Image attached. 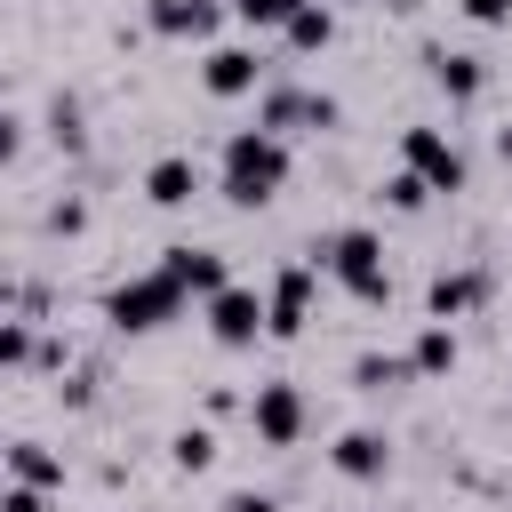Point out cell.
<instances>
[{
	"label": "cell",
	"mask_w": 512,
	"mask_h": 512,
	"mask_svg": "<svg viewBox=\"0 0 512 512\" xmlns=\"http://www.w3.org/2000/svg\"><path fill=\"white\" fill-rule=\"evenodd\" d=\"M16 152H24V120H16V112H0V168H8Z\"/></svg>",
	"instance_id": "obj_29"
},
{
	"label": "cell",
	"mask_w": 512,
	"mask_h": 512,
	"mask_svg": "<svg viewBox=\"0 0 512 512\" xmlns=\"http://www.w3.org/2000/svg\"><path fill=\"white\" fill-rule=\"evenodd\" d=\"M408 368H416V376H448V368H456V328H448V320H424L416 344H408Z\"/></svg>",
	"instance_id": "obj_17"
},
{
	"label": "cell",
	"mask_w": 512,
	"mask_h": 512,
	"mask_svg": "<svg viewBox=\"0 0 512 512\" xmlns=\"http://www.w3.org/2000/svg\"><path fill=\"white\" fill-rule=\"evenodd\" d=\"M48 136H56L64 152H88V120H80V104H72V96H56V104H48Z\"/></svg>",
	"instance_id": "obj_21"
},
{
	"label": "cell",
	"mask_w": 512,
	"mask_h": 512,
	"mask_svg": "<svg viewBox=\"0 0 512 512\" xmlns=\"http://www.w3.org/2000/svg\"><path fill=\"white\" fill-rule=\"evenodd\" d=\"M408 376H416V368H408L400 352H360V360H352V384H360V392H384V384H408Z\"/></svg>",
	"instance_id": "obj_19"
},
{
	"label": "cell",
	"mask_w": 512,
	"mask_h": 512,
	"mask_svg": "<svg viewBox=\"0 0 512 512\" xmlns=\"http://www.w3.org/2000/svg\"><path fill=\"white\" fill-rule=\"evenodd\" d=\"M480 296H488V272H480V264H456V272H432L424 312H432V320H464Z\"/></svg>",
	"instance_id": "obj_12"
},
{
	"label": "cell",
	"mask_w": 512,
	"mask_h": 512,
	"mask_svg": "<svg viewBox=\"0 0 512 512\" xmlns=\"http://www.w3.org/2000/svg\"><path fill=\"white\" fill-rule=\"evenodd\" d=\"M160 272L184 288V296H216L232 272H224V256L216 248H192V240H176V248H160Z\"/></svg>",
	"instance_id": "obj_9"
},
{
	"label": "cell",
	"mask_w": 512,
	"mask_h": 512,
	"mask_svg": "<svg viewBox=\"0 0 512 512\" xmlns=\"http://www.w3.org/2000/svg\"><path fill=\"white\" fill-rule=\"evenodd\" d=\"M304 312H312V264H280L272 296H264V336H296Z\"/></svg>",
	"instance_id": "obj_8"
},
{
	"label": "cell",
	"mask_w": 512,
	"mask_h": 512,
	"mask_svg": "<svg viewBox=\"0 0 512 512\" xmlns=\"http://www.w3.org/2000/svg\"><path fill=\"white\" fill-rule=\"evenodd\" d=\"M424 64H432V80H440V96H448V104H472V96L488 88V64H480V56H464V48H432Z\"/></svg>",
	"instance_id": "obj_14"
},
{
	"label": "cell",
	"mask_w": 512,
	"mask_h": 512,
	"mask_svg": "<svg viewBox=\"0 0 512 512\" xmlns=\"http://www.w3.org/2000/svg\"><path fill=\"white\" fill-rule=\"evenodd\" d=\"M168 456H176V472H208V464H216V432H208V424H184V432L168 440Z\"/></svg>",
	"instance_id": "obj_20"
},
{
	"label": "cell",
	"mask_w": 512,
	"mask_h": 512,
	"mask_svg": "<svg viewBox=\"0 0 512 512\" xmlns=\"http://www.w3.org/2000/svg\"><path fill=\"white\" fill-rule=\"evenodd\" d=\"M312 272H336L360 304H384V296H392V280H384V240H376L368 224H352V232L320 240V248H312Z\"/></svg>",
	"instance_id": "obj_2"
},
{
	"label": "cell",
	"mask_w": 512,
	"mask_h": 512,
	"mask_svg": "<svg viewBox=\"0 0 512 512\" xmlns=\"http://www.w3.org/2000/svg\"><path fill=\"white\" fill-rule=\"evenodd\" d=\"M296 8H304V0H232V16H240V24H288Z\"/></svg>",
	"instance_id": "obj_24"
},
{
	"label": "cell",
	"mask_w": 512,
	"mask_h": 512,
	"mask_svg": "<svg viewBox=\"0 0 512 512\" xmlns=\"http://www.w3.org/2000/svg\"><path fill=\"white\" fill-rule=\"evenodd\" d=\"M0 464H8L24 488H64V456H56V448H40V440H16V448H0Z\"/></svg>",
	"instance_id": "obj_16"
},
{
	"label": "cell",
	"mask_w": 512,
	"mask_h": 512,
	"mask_svg": "<svg viewBox=\"0 0 512 512\" xmlns=\"http://www.w3.org/2000/svg\"><path fill=\"white\" fill-rule=\"evenodd\" d=\"M192 192H200V168H192L184 152H168V160L144 168V200H152V208H184Z\"/></svg>",
	"instance_id": "obj_15"
},
{
	"label": "cell",
	"mask_w": 512,
	"mask_h": 512,
	"mask_svg": "<svg viewBox=\"0 0 512 512\" xmlns=\"http://www.w3.org/2000/svg\"><path fill=\"white\" fill-rule=\"evenodd\" d=\"M280 32H288V48H296V56H312V48H328V40H336V16H328L320 0H304V8H296Z\"/></svg>",
	"instance_id": "obj_18"
},
{
	"label": "cell",
	"mask_w": 512,
	"mask_h": 512,
	"mask_svg": "<svg viewBox=\"0 0 512 512\" xmlns=\"http://www.w3.org/2000/svg\"><path fill=\"white\" fill-rule=\"evenodd\" d=\"M328 464H336L344 480H384V472H392V440H384V432H368V424H352V432L328 448Z\"/></svg>",
	"instance_id": "obj_13"
},
{
	"label": "cell",
	"mask_w": 512,
	"mask_h": 512,
	"mask_svg": "<svg viewBox=\"0 0 512 512\" xmlns=\"http://www.w3.org/2000/svg\"><path fill=\"white\" fill-rule=\"evenodd\" d=\"M144 24H152L160 40H208V32L224 24V8H216V0H144Z\"/></svg>",
	"instance_id": "obj_10"
},
{
	"label": "cell",
	"mask_w": 512,
	"mask_h": 512,
	"mask_svg": "<svg viewBox=\"0 0 512 512\" xmlns=\"http://www.w3.org/2000/svg\"><path fill=\"white\" fill-rule=\"evenodd\" d=\"M184 312V288L152 264V272H136V280H120L112 296H104V320L120 328V336H152V328H168Z\"/></svg>",
	"instance_id": "obj_3"
},
{
	"label": "cell",
	"mask_w": 512,
	"mask_h": 512,
	"mask_svg": "<svg viewBox=\"0 0 512 512\" xmlns=\"http://www.w3.org/2000/svg\"><path fill=\"white\" fill-rule=\"evenodd\" d=\"M208 336H216V344H256V336H264V296L240 288V280H224V288L208 296Z\"/></svg>",
	"instance_id": "obj_7"
},
{
	"label": "cell",
	"mask_w": 512,
	"mask_h": 512,
	"mask_svg": "<svg viewBox=\"0 0 512 512\" xmlns=\"http://www.w3.org/2000/svg\"><path fill=\"white\" fill-rule=\"evenodd\" d=\"M288 184V136L272 128H232L224 136V200L232 208H264Z\"/></svg>",
	"instance_id": "obj_1"
},
{
	"label": "cell",
	"mask_w": 512,
	"mask_h": 512,
	"mask_svg": "<svg viewBox=\"0 0 512 512\" xmlns=\"http://www.w3.org/2000/svg\"><path fill=\"white\" fill-rule=\"evenodd\" d=\"M256 128H272V136H288V128H336V96H320V88H264Z\"/></svg>",
	"instance_id": "obj_5"
},
{
	"label": "cell",
	"mask_w": 512,
	"mask_h": 512,
	"mask_svg": "<svg viewBox=\"0 0 512 512\" xmlns=\"http://www.w3.org/2000/svg\"><path fill=\"white\" fill-rule=\"evenodd\" d=\"M32 344H40V336H32V320H24V312H0V368H24V360H32Z\"/></svg>",
	"instance_id": "obj_22"
},
{
	"label": "cell",
	"mask_w": 512,
	"mask_h": 512,
	"mask_svg": "<svg viewBox=\"0 0 512 512\" xmlns=\"http://www.w3.org/2000/svg\"><path fill=\"white\" fill-rule=\"evenodd\" d=\"M472 24H512V0H464Z\"/></svg>",
	"instance_id": "obj_28"
},
{
	"label": "cell",
	"mask_w": 512,
	"mask_h": 512,
	"mask_svg": "<svg viewBox=\"0 0 512 512\" xmlns=\"http://www.w3.org/2000/svg\"><path fill=\"white\" fill-rule=\"evenodd\" d=\"M384 200H392V208H400V216H416V208H424V200H432V192H424V184H416V176H408V168H392V176H384Z\"/></svg>",
	"instance_id": "obj_23"
},
{
	"label": "cell",
	"mask_w": 512,
	"mask_h": 512,
	"mask_svg": "<svg viewBox=\"0 0 512 512\" xmlns=\"http://www.w3.org/2000/svg\"><path fill=\"white\" fill-rule=\"evenodd\" d=\"M256 80H264V56H256V48H232V40L208 48V64H200V88H208V96H248Z\"/></svg>",
	"instance_id": "obj_11"
},
{
	"label": "cell",
	"mask_w": 512,
	"mask_h": 512,
	"mask_svg": "<svg viewBox=\"0 0 512 512\" xmlns=\"http://www.w3.org/2000/svg\"><path fill=\"white\" fill-rule=\"evenodd\" d=\"M0 512H48V488H24V480H8V488H0Z\"/></svg>",
	"instance_id": "obj_25"
},
{
	"label": "cell",
	"mask_w": 512,
	"mask_h": 512,
	"mask_svg": "<svg viewBox=\"0 0 512 512\" xmlns=\"http://www.w3.org/2000/svg\"><path fill=\"white\" fill-rule=\"evenodd\" d=\"M216 512H280V504H272V496H264V488H232V496H224V504H216Z\"/></svg>",
	"instance_id": "obj_27"
},
{
	"label": "cell",
	"mask_w": 512,
	"mask_h": 512,
	"mask_svg": "<svg viewBox=\"0 0 512 512\" xmlns=\"http://www.w3.org/2000/svg\"><path fill=\"white\" fill-rule=\"evenodd\" d=\"M352 8H376V0H352Z\"/></svg>",
	"instance_id": "obj_31"
},
{
	"label": "cell",
	"mask_w": 512,
	"mask_h": 512,
	"mask_svg": "<svg viewBox=\"0 0 512 512\" xmlns=\"http://www.w3.org/2000/svg\"><path fill=\"white\" fill-rule=\"evenodd\" d=\"M400 168H408L424 192H464V152H456L440 128H400Z\"/></svg>",
	"instance_id": "obj_4"
},
{
	"label": "cell",
	"mask_w": 512,
	"mask_h": 512,
	"mask_svg": "<svg viewBox=\"0 0 512 512\" xmlns=\"http://www.w3.org/2000/svg\"><path fill=\"white\" fill-rule=\"evenodd\" d=\"M496 152H504V168H512V120H504V128H496Z\"/></svg>",
	"instance_id": "obj_30"
},
{
	"label": "cell",
	"mask_w": 512,
	"mask_h": 512,
	"mask_svg": "<svg viewBox=\"0 0 512 512\" xmlns=\"http://www.w3.org/2000/svg\"><path fill=\"white\" fill-rule=\"evenodd\" d=\"M80 224H88V200H56L48 208V232H80Z\"/></svg>",
	"instance_id": "obj_26"
},
{
	"label": "cell",
	"mask_w": 512,
	"mask_h": 512,
	"mask_svg": "<svg viewBox=\"0 0 512 512\" xmlns=\"http://www.w3.org/2000/svg\"><path fill=\"white\" fill-rule=\"evenodd\" d=\"M248 424H256L264 448H296V440H304V392H296V384H256Z\"/></svg>",
	"instance_id": "obj_6"
}]
</instances>
